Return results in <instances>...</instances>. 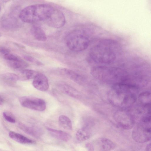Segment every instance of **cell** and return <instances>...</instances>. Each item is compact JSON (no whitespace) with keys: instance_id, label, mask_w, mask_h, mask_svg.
I'll use <instances>...</instances> for the list:
<instances>
[{"instance_id":"10","label":"cell","mask_w":151,"mask_h":151,"mask_svg":"<svg viewBox=\"0 0 151 151\" xmlns=\"http://www.w3.org/2000/svg\"><path fill=\"white\" fill-rule=\"evenodd\" d=\"M32 85L36 89L42 91H47L49 87L47 78L44 74L39 73L33 79Z\"/></svg>"},{"instance_id":"31","label":"cell","mask_w":151,"mask_h":151,"mask_svg":"<svg viewBox=\"0 0 151 151\" xmlns=\"http://www.w3.org/2000/svg\"><path fill=\"white\" fill-rule=\"evenodd\" d=\"M1 33H0V37H1Z\"/></svg>"},{"instance_id":"18","label":"cell","mask_w":151,"mask_h":151,"mask_svg":"<svg viewBox=\"0 0 151 151\" xmlns=\"http://www.w3.org/2000/svg\"><path fill=\"white\" fill-rule=\"evenodd\" d=\"M91 128L83 126L76 133V137L79 141H83L89 139L91 136Z\"/></svg>"},{"instance_id":"12","label":"cell","mask_w":151,"mask_h":151,"mask_svg":"<svg viewBox=\"0 0 151 151\" xmlns=\"http://www.w3.org/2000/svg\"><path fill=\"white\" fill-rule=\"evenodd\" d=\"M18 126L25 133L36 138H40L43 134L42 129L38 127L28 126L21 123L19 124Z\"/></svg>"},{"instance_id":"22","label":"cell","mask_w":151,"mask_h":151,"mask_svg":"<svg viewBox=\"0 0 151 151\" xmlns=\"http://www.w3.org/2000/svg\"><path fill=\"white\" fill-rule=\"evenodd\" d=\"M1 77L6 83L11 84L15 83L19 79L18 75L12 73H5L2 74Z\"/></svg>"},{"instance_id":"24","label":"cell","mask_w":151,"mask_h":151,"mask_svg":"<svg viewBox=\"0 0 151 151\" xmlns=\"http://www.w3.org/2000/svg\"><path fill=\"white\" fill-rule=\"evenodd\" d=\"M4 57L8 61H15L18 60L20 58L17 55L10 53L4 55Z\"/></svg>"},{"instance_id":"4","label":"cell","mask_w":151,"mask_h":151,"mask_svg":"<svg viewBox=\"0 0 151 151\" xmlns=\"http://www.w3.org/2000/svg\"><path fill=\"white\" fill-rule=\"evenodd\" d=\"M53 8L51 5L45 4L29 5L21 11L19 17L23 22L27 23L45 21Z\"/></svg>"},{"instance_id":"28","label":"cell","mask_w":151,"mask_h":151,"mask_svg":"<svg viewBox=\"0 0 151 151\" xmlns=\"http://www.w3.org/2000/svg\"><path fill=\"white\" fill-rule=\"evenodd\" d=\"M0 52L4 55L10 53V50L6 47H0Z\"/></svg>"},{"instance_id":"5","label":"cell","mask_w":151,"mask_h":151,"mask_svg":"<svg viewBox=\"0 0 151 151\" xmlns=\"http://www.w3.org/2000/svg\"><path fill=\"white\" fill-rule=\"evenodd\" d=\"M91 40L90 34L87 30L76 29L68 35L66 42L67 47L71 50L81 52L88 48Z\"/></svg>"},{"instance_id":"1","label":"cell","mask_w":151,"mask_h":151,"mask_svg":"<svg viewBox=\"0 0 151 151\" xmlns=\"http://www.w3.org/2000/svg\"><path fill=\"white\" fill-rule=\"evenodd\" d=\"M122 52V48L119 42L106 39L100 40L91 48L89 56L95 63L108 65L115 61Z\"/></svg>"},{"instance_id":"15","label":"cell","mask_w":151,"mask_h":151,"mask_svg":"<svg viewBox=\"0 0 151 151\" xmlns=\"http://www.w3.org/2000/svg\"><path fill=\"white\" fill-rule=\"evenodd\" d=\"M9 135L11 138L21 144L30 145L36 144L35 141L15 132L12 131L9 132Z\"/></svg>"},{"instance_id":"19","label":"cell","mask_w":151,"mask_h":151,"mask_svg":"<svg viewBox=\"0 0 151 151\" xmlns=\"http://www.w3.org/2000/svg\"><path fill=\"white\" fill-rule=\"evenodd\" d=\"M38 73L39 72L34 70L23 69L19 70L18 76L19 79L21 80H27L33 79Z\"/></svg>"},{"instance_id":"7","label":"cell","mask_w":151,"mask_h":151,"mask_svg":"<svg viewBox=\"0 0 151 151\" xmlns=\"http://www.w3.org/2000/svg\"><path fill=\"white\" fill-rule=\"evenodd\" d=\"M19 101L23 107L35 111H42L46 107V102L43 99L34 96H22L20 98Z\"/></svg>"},{"instance_id":"20","label":"cell","mask_w":151,"mask_h":151,"mask_svg":"<svg viewBox=\"0 0 151 151\" xmlns=\"http://www.w3.org/2000/svg\"><path fill=\"white\" fill-rule=\"evenodd\" d=\"M58 122L59 125L64 129L68 130L72 129L71 121L67 116L64 115L60 116L58 119Z\"/></svg>"},{"instance_id":"13","label":"cell","mask_w":151,"mask_h":151,"mask_svg":"<svg viewBox=\"0 0 151 151\" xmlns=\"http://www.w3.org/2000/svg\"><path fill=\"white\" fill-rule=\"evenodd\" d=\"M46 129L52 136L62 141L68 142L71 138L70 135L69 134L64 131L48 127H46Z\"/></svg>"},{"instance_id":"17","label":"cell","mask_w":151,"mask_h":151,"mask_svg":"<svg viewBox=\"0 0 151 151\" xmlns=\"http://www.w3.org/2000/svg\"><path fill=\"white\" fill-rule=\"evenodd\" d=\"M31 32L33 36L37 40L42 42L46 40V34L43 29L40 26L34 25L31 29Z\"/></svg>"},{"instance_id":"29","label":"cell","mask_w":151,"mask_h":151,"mask_svg":"<svg viewBox=\"0 0 151 151\" xmlns=\"http://www.w3.org/2000/svg\"><path fill=\"white\" fill-rule=\"evenodd\" d=\"M145 151H151V144H148L146 146L145 148Z\"/></svg>"},{"instance_id":"6","label":"cell","mask_w":151,"mask_h":151,"mask_svg":"<svg viewBox=\"0 0 151 151\" xmlns=\"http://www.w3.org/2000/svg\"><path fill=\"white\" fill-rule=\"evenodd\" d=\"M150 123L140 122L134 128L132 132V137L135 142L143 143L151 139Z\"/></svg>"},{"instance_id":"21","label":"cell","mask_w":151,"mask_h":151,"mask_svg":"<svg viewBox=\"0 0 151 151\" xmlns=\"http://www.w3.org/2000/svg\"><path fill=\"white\" fill-rule=\"evenodd\" d=\"M8 61L10 67L19 70L24 69L28 66V64L20 58L17 60Z\"/></svg>"},{"instance_id":"23","label":"cell","mask_w":151,"mask_h":151,"mask_svg":"<svg viewBox=\"0 0 151 151\" xmlns=\"http://www.w3.org/2000/svg\"><path fill=\"white\" fill-rule=\"evenodd\" d=\"M140 103L143 106L150 105L151 94L148 91H145L141 93L139 96Z\"/></svg>"},{"instance_id":"27","label":"cell","mask_w":151,"mask_h":151,"mask_svg":"<svg viewBox=\"0 0 151 151\" xmlns=\"http://www.w3.org/2000/svg\"><path fill=\"white\" fill-rule=\"evenodd\" d=\"M86 147L88 151H95L94 145L91 142H88L86 144Z\"/></svg>"},{"instance_id":"30","label":"cell","mask_w":151,"mask_h":151,"mask_svg":"<svg viewBox=\"0 0 151 151\" xmlns=\"http://www.w3.org/2000/svg\"><path fill=\"white\" fill-rule=\"evenodd\" d=\"M4 102V100L3 98L0 96V106L2 105Z\"/></svg>"},{"instance_id":"14","label":"cell","mask_w":151,"mask_h":151,"mask_svg":"<svg viewBox=\"0 0 151 151\" xmlns=\"http://www.w3.org/2000/svg\"><path fill=\"white\" fill-rule=\"evenodd\" d=\"M58 87L62 92L69 96L76 99L81 97V95L79 92L75 88L68 85L61 84L59 85Z\"/></svg>"},{"instance_id":"9","label":"cell","mask_w":151,"mask_h":151,"mask_svg":"<svg viewBox=\"0 0 151 151\" xmlns=\"http://www.w3.org/2000/svg\"><path fill=\"white\" fill-rule=\"evenodd\" d=\"M45 21L48 26L58 28L65 24L66 19L62 12L53 7Z\"/></svg>"},{"instance_id":"11","label":"cell","mask_w":151,"mask_h":151,"mask_svg":"<svg viewBox=\"0 0 151 151\" xmlns=\"http://www.w3.org/2000/svg\"><path fill=\"white\" fill-rule=\"evenodd\" d=\"M95 147L98 151H110L116 147L115 144L110 139L106 138H100L95 142Z\"/></svg>"},{"instance_id":"8","label":"cell","mask_w":151,"mask_h":151,"mask_svg":"<svg viewBox=\"0 0 151 151\" xmlns=\"http://www.w3.org/2000/svg\"><path fill=\"white\" fill-rule=\"evenodd\" d=\"M114 119L118 125L124 129H131L134 126V117L124 110L121 109L116 111L114 115Z\"/></svg>"},{"instance_id":"26","label":"cell","mask_w":151,"mask_h":151,"mask_svg":"<svg viewBox=\"0 0 151 151\" xmlns=\"http://www.w3.org/2000/svg\"><path fill=\"white\" fill-rule=\"evenodd\" d=\"M3 115L4 119L8 122L11 123L15 122V120L11 116L8 115L6 112H3Z\"/></svg>"},{"instance_id":"3","label":"cell","mask_w":151,"mask_h":151,"mask_svg":"<svg viewBox=\"0 0 151 151\" xmlns=\"http://www.w3.org/2000/svg\"><path fill=\"white\" fill-rule=\"evenodd\" d=\"M92 75L97 80L112 85L128 83L129 79L128 73L124 70L117 67L99 66L91 70Z\"/></svg>"},{"instance_id":"16","label":"cell","mask_w":151,"mask_h":151,"mask_svg":"<svg viewBox=\"0 0 151 151\" xmlns=\"http://www.w3.org/2000/svg\"><path fill=\"white\" fill-rule=\"evenodd\" d=\"M61 72L68 78L77 83L81 84L84 81L80 75L70 69L63 68L61 69Z\"/></svg>"},{"instance_id":"2","label":"cell","mask_w":151,"mask_h":151,"mask_svg":"<svg viewBox=\"0 0 151 151\" xmlns=\"http://www.w3.org/2000/svg\"><path fill=\"white\" fill-rule=\"evenodd\" d=\"M137 87L131 84L121 83L112 85L108 98L113 105L122 108L133 105L137 100Z\"/></svg>"},{"instance_id":"25","label":"cell","mask_w":151,"mask_h":151,"mask_svg":"<svg viewBox=\"0 0 151 151\" xmlns=\"http://www.w3.org/2000/svg\"><path fill=\"white\" fill-rule=\"evenodd\" d=\"M24 58L26 60L31 62H35L36 64L38 65H42V64L40 62L35 60L33 57L29 55H25L24 56Z\"/></svg>"},{"instance_id":"32","label":"cell","mask_w":151,"mask_h":151,"mask_svg":"<svg viewBox=\"0 0 151 151\" xmlns=\"http://www.w3.org/2000/svg\"><path fill=\"white\" fill-rule=\"evenodd\" d=\"M1 10V6H0V10Z\"/></svg>"}]
</instances>
